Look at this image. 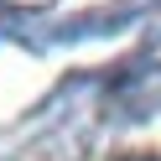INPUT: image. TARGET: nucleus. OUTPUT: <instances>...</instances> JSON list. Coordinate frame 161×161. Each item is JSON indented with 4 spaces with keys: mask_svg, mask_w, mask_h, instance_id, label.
Here are the masks:
<instances>
[{
    "mask_svg": "<svg viewBox=\"0 0 161 161\" xmlns=\"http://www.w3.org/2000/svg\"><path fill=\"white\" fill-rule=\"evenodd\" d=\"M119 161H161V156H119Z\"/></svg>",
    "mask_w": 161,
    "mask_h": 161,
    "instance_id": "1",
    "label": "nucleus"
}]
</instances>
